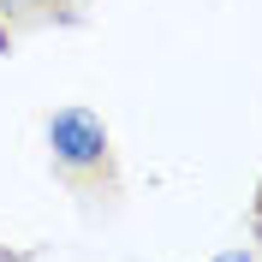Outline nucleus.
<instances>
[{
    "label": "nucleus",
    "mask_w": 262,
    "mask_h": 262,
    "mask_svg": "<svg viewBox=\"0 0 262 262\" xmlns=\"http://www.w3.org/2000/svg\"><path fill=\"white\" fill-rule=\"evenodd\" d=\"M48 155H54V173L78 196H90V203L119 196V161H114V137H107L101 114H90V107L48 114Z\"/></svg>",
    "instance_id": "1"
},
{
    "label": "nucleus",
    "mask_w": 262,
    "mask_h": 262,
    "mask_svg": "<svg viewBox=\"0 0 262 262\" xmlns=\"http://www.w3.org/2000/svg\"><path fill=\"white\" fill-rule=\"evenodd\" d=\"M250 221H256V238H262V185H256V209H250Z\"/></svg>",
    "instance_id": "3"
},
{
    "label": "nucleus",
    "mask_w": 262,
    "mask_h": 262,
    "mask_svg": "<svg viewBox=\"0 0 262 262\" xmlns=\"http://www.w3.org/2000/svg\"><path fill=\"white\" fill-rule=\"evenodd\" d=\"M78 0H0V24L6 30H42V24H66Z\"/></svg>",
    "instance_id": "2"
}]
</instances>
